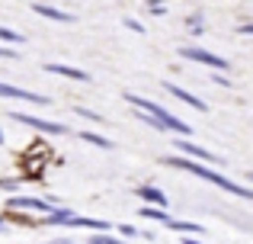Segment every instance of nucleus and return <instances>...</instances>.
I'll use <instances>...</instances> for the list:
<instances>
[{
  "mask_svg": "<svg viewBox=\"0 0 253 244\" xmlns=\"http://www.w3.org/2000/svg\"><path fill=\"white\" fill-rule=\"evenodd\" d=\"M10 119H16L23 125H32V129H39V132H48V135H64V132H68L61 122H48V119H39V116H29V113H13Z\"/></svg>",
  "mask_w": 253,
  "mask_h": 244,
  "instance_id": "20e7f679",
  "label": "nucleus"
},
{
  "mask_svg": "<svg viewBox=\"0 0 253 244\" xmlns=\"http://www.w3.org/2000/svg\"><path fill=\"white\" fill-rule=\"evenodd\" d=\"M0 39H3V42H23V36L13 32V29H6V26H0Z\"/></svg>",
  "mask_w": 253,
  "mask_h": 244,
  "instance_id": "dca6fc26",
  "label": "nucleus"
},
{
  "mask_svg": "<svg viewBox=\"0 0 253 244\" xmlns=\"http://www.w3.org/2000/svg\"><path fill=\"white\" fill-rule=\"evenodd\" d=\"M32 10H36L39 16H45V19H55V23H74L71 13L58 10V6H48V3H32Z\"/></svg>",
  "mask_w": 253,
  "mask_h": 244,
  "instance_id": "6e6552de",
  "label": "nucleus"
},
{
  "mask_svg": "<svg viewBox=\"0 0 253 244\" xmlns=\"http://www.w3.org/2000/svg\"><path fill=\"white\" fill-rule=\"evenodd\" d=\"M164 90H167V94L170 97H176V100H183L186 103V106H192V109H202V113H205V109H209V106H205V100H199V97H192L189 94V90H183V87H176V84H164Z\"/></svg>",
  "mask_w": 253,
  "mask_h": 244,
  "instance_id": "423d86ee",
  "label": "nucleus"
},
{
  "mask_svg": "<svg viewBox=\"0 0 253 244\" xmlns=\"http://www.w3.org/2000/svg\"><path fill=\"white\" fill-rule=\"evenodd\" d=\"M0 58H16V51H13V49H3V45H0Z\"/></svg>",
  "mask_w": 253,
  "mask_h": 244,
  "instance_id": "6ab92c4d",
  "label": "nucleus"
},
{
  "mask_svg": "<svg viewBox=\"0 0 253 244\" xmlns=\"http://www.w3.org/2000/svg\"><path fill=\"white\" fill-rule=\"evenodd\" d=\"M0 145H3V132H0Z\"/></svg>",
  "mask_w": 253,
  "mask_h": 244,
  "instance_id": "5701e85b",
  "label": "nucleus"
},
{
  "mask_svg": "<svg viewBox=\"0 0 253 244\" xmlns=\"http://www.w3.org/2000/svg\"><path fill=\"white\" fill-rule=\"evenodd\" d=\"M141 215H144V219H151V222H164V225L170 222V215L164 212V209H154V206H144V209H141Z\"/></svg>",
  "mask_w": 253,
  "mask_h": 244,
  "instance_id": "4468645a",
  "label": "nucleus"
},
{
  "mask_svg": "<svg viewBox=\"0 0 253 244\" xmlns=\"http://www.w3.org/2000/svg\"><path fill=\"white\" fill-rule=\"evenodd\" d=\"M179 148H183L186 151V154H189V157H199V161H202V164H218V157L215 154H211V151H205V148H199V145H192V142H186V138H179Z\"/></svg>",
  "mask_w": 253,
  "mask_h": 244,
  "instance_id": "1a4fd4ad",
  "label": "nucleus"
},
{
  "mask_svg": "<svg viewBox=\"0 0 253 244\" xmlns=\"http://www.w3.org/2000/svg\"><path fill=\"white\" fill-rule=\"evenodd\" d=\"M90 244H125V241H119V238H106V235H93Z\"/></svg>",
  "mask_w": 253,
  "mask_h": 244,
  "instance_id": "f3484780",
  "label": "nucleus"
},
{
  "mask_svg": "<svg viewBox=\"0 0 253 244\" xmlns=\"http://www.w3.org/2000/svg\"><path fill=\"white\" fill-rule=\"evenodd\" d=\"M179 55H183V58H189V61H199V64H209V68H218V71H224V68H228V61H224L221 55H211V51L196 49V45H186V49H179Z\"/></svg>",
  "mask_w": 253,
  "mask_h": 244,
  "instance_id": "7ed1b4c3",
  "label": "nucleus"
},
{
  "mask_svg": "<svg viewBox=\"0 0 253 244\" xmlns=\"http://www.w3.org/2000/svg\"><path fill=\"white\" fill-rule=\"evenodd\" d=\"M125 103H131V106L138 109V113H144L148 119H154L161 129H167V132H176V135H189V125H186L183 119H176L173 113H167V109L161 106V103H154V100H144V97H138V94H125Z\"/></svg>",
  "mask_w": 253,
  "mask_h": 244,
  "instance_id": "f257e3e1",
  "label": "nucleus"
},
{
  "mask_svg": "<svg viewBox=\"0 0 253 244\" xmlns=\"http://www.w3.org/2000/svg\"><path fill=\"white\" fill-rule=\"evenodd\" d=\"M10 209H36V212H45L48 215L51 209H58L55 202H48V199H26V196H13L10 199Z\"/></svg>",
  "mask_w": 253,
  "mask_h": 244,
  "instance_id": "0eeeda50",
  "label": "nucleus"
},
{
  "mask_svg": "<svg viewBox=\"0 0 253 244\" xmlns=\"http://www.w3.org/2000/svg\"><path fill=\"white\" fill-rule=\"evenodd\" d=\"M170 164H173V167H179V170H189V174L202 177V180L215 183V187H221V190H228L231 196H241V199H250V190L244 187V183H234V180H228V177L215 174V170L202 167V164H192V161H186V157H170Z\"/></svg>",
  "mask_w": 253,
  "mask_h": 244,
  "instance_id": "f03ea898",
  "label": "nucleus"
},
{
  "mask_svg": "<svg viewBox=\"0 0 253 244\" xmlns=\"http://www.w3.org/2000/svg\"><path fill=\"white\" fill-rule=\"evenodd\" d=\"M138 196H141L148 206H154V209H164V206H167V196H164L157 187H141V190H138Z\"/></svg>",
  "mask_w": 253,
  "mask_h": 244,
  "instance_id": "9d476101",
  "label": "nucleus"
},
{
  "mask_svg": "<svg viewBox=\"0 0 253 244\" xmlns=\"http://www.w3.org/2000/svg\"><path fill=\"white\" fill-rule=\"evenodd\" d=\"M183 244H205V241H183Z\"/></svg>",
  "mask_w": 253,
  "mask_h": 244,
  "instance_id": "412c9836",
  "label": "nucleus"
},
{
  "mask_svg": "<svg viewBox=\"0 0 253 244\" xmlns=\"http://www.w3.org/2000/svg\"><path fill=\"white\" fill-rule=\"evenodd\" d=\"M186 23H189V29H192V32H202V16H199V13H192Z\"/></svg>",
  "mask_w": 253,
  "mask_h": 244,
  "instance_id": "a211bd4d",
  "label": "nucleus"
},
{
  "mask_svg": "<svg viewBox=\"0 0 253 244\" xmlns=\"http://www.w3.org/2000/svg\"><path fill=\"white\" fill-rule=\"evenodd\" d=\"M45 71L51 74H61V77H74V81H90V74L81 68H68V64H45Z\"/></svg>",
  "mask_w": 253,
  "mask_h": 244,
  "instance_id": "9b49d317",
  "label": "nucleus"
},
{
  "mask_svg": "<svg viewBox=\"0 0 253 244\" xmlns=\"http://www.w3.org/2000/svg\"><path fill=\"white\" fill-rule=\"evenodd\" d=\"M122 235H125V238H131V235H138V228H131V225H122Z\"/></svg>",
  "mask_w": 253,
  "mask_h": 244,
  "instance_id": "aec40b11",
  "label": "nucleus"
},
{
  "mask_svg": "<svg viewBox=\"0 0 253 244\" xmlns=\"http://www.w3.org/2000/svg\"><path fill=\"white\" fill-rule=\"evenodd\" d=\"M68 225H74V228H93V232H106V228H109V222H99V219H84V215H74V212H71Z\"/></svg>",
  "mask_w": 253,
  "mask_h": 244,
  "instance_id": "f8f14e48",
  "label": "nucleus"
},
{
  "mask_svg": "<svg viewBox=\"0 0 253 244\" xmlns=\"http://www.w3.org/2000/svg\"><path fill=\"white\" fill-rule=\"evenodd\" d=\"M167 228H173V232H186V235H202V225H199V222H176V219H170Z\"/></svg>",
  "mask_w": 253,
  "mask_h": 244,
  "instance_id": "ddd939ff",
  "label": "nucleus"
},
{
  "mask_svg": "<svg viewBox=\"0 0 253 244\" xmlns=\"http://www.w3.org/2000/svg\"><path fill=\"white\" fill-rule=\"evenodd\" d=\"M81 138H84V142H90V145H96V148H112V142H109V138L93 135V132H81Z\"/></svg>",
  "mask_w": 253,
  "mask_h": 244,
  "instance_id": "2eb2a0df",
  "label": "nucleus"
},
{
  "mask_svg": "<svg viewBox=\"0 0 253 244\" xmlns=\"http://www.w3.org/2000/svg\"><path fill=\"white\" fill-rule=\"evenodd\" d=\"M0 97H10V100H26V103H36V106H45V103H48V97L29 94V90L13 87V84H0Z\"/></svg>",
  "mask_w": 253,
  "mask_h": 244,
  "instance_id": "39448f33",
  "label": "nucleus"
},
{
  "mask_svg": "<svg viewBox=\"0 0 253 244\" xmlns=\"http://www.w3.org/2000/svg\"><path fill=\"white\" fill-rule=\"evenodd\" d=\"M55 244H71V241H55Z\"/></svg>",
  "mask_w": 253,
  "mask_h": 244,
  "instance_id": "4be33fe9",
  "label": "nucleus"
}]
</instances>
